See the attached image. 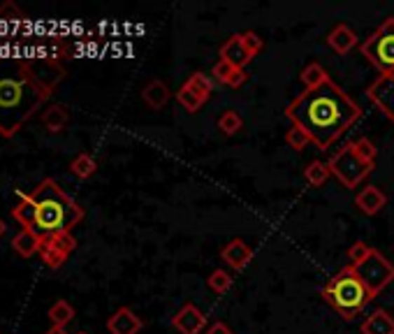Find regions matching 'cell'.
I'll return each mask as SVG.
<instances>
[{
  "mask_svg": "<svg viewBox=\"0 0 394 334\" xmlns=\"http://www.w3.org/2000/svg\"><path fill=\"white\" fill-rule=\"evenodd\" d=\"M285 116L294 128L304 131L318 149H330L362 119L360 105L334 81L299 93L285 107Z\"/></svg>",
  "mask_w": 394,
  "mask_h": 334,
  "instance_id": "6da1fadb",
  "label": "cell"
},
{
  "mask_svg": "<svg viewBox=\"0 0 394 334\" xmlns=\"http://www.w3.org/2000/svg\"><path fill=\"white\" fill-rule=\"evenodd\" d=\"M51 84L40 74L37 60H0V135L10 138L51 95Z\"/></svg>",
  "mask_w": 394,
  "mask_h": 334,
  "instance_id": "7a4b0ae2",
  "label": "cell"
},
{
  "mask_svg": "<svg viewBox=\"0 0 394 334\" xmlns=\"http://www.w3.org/2000/svg\"><path fill=\"white\" fill-rule=\"evenodd\" d=\"M17 197L19 204L12 209V218L24 230H40V234L70 232L84 218V209L60 191L54 179H44L33 193L17 191Z\"/></svg>",
  "mask_w": 394,
  "mask_h": 334,
  "instance_id": "3957f363",
  "label": "cell"
},
{
  "mask_svg": "<svg viewBox=\"0 0 394 334\" xmlns=\"http://www.w3.org/2000/svg\"><path fill=\"white\" fill-rule=\"evenodd\" d=\"M322 300L344 318V321H353L355 316H360L365 307L369 305L371 293L367 286L362 283V279L355 274L351 265H346L344 269H339L322 288Z\"/></svg>",
  "mask_w": 394,
  "mask_h": 334,
  "instance_id": "277c9868",
  "label": "cell"
},
{
  "mask_svg": "<svg viewBox=\"0 0 394 334\" xmlns=\"http://www.w3.org/2000/svg\"><path fill=\"white\" fill-rule=\"evenodd\" d=\"M362 56L381 72V77L394 74V17H388L367 37L362 44Z\"/></svg>",
  "mask_w": 394,
  "mask_h": 334,
  "instance_id": "5b68a950",
  "label": "cell"
},
{
  "mask_svg": "<svg viewBox=\"0 0 394 334\" xmlns=\"http://www.w3.org/2000/svg\"><path fill=\"white\" fill-rule=\"evenodd\" d=\"M327 165H330V172L339 179V184L344 188H351V191L355 186H360L362 181L367 179V174L376 167L367 161H362L360 154L355 151L353 142L346 144L344 149H339L327 161Z\"/></svg>",
  "mask_w": 394,
  "mask_h": 334,
  "instance_id": "8992f818",
  "label": "cell"
},
{
  "mask_svg": "<svg viewBox=\"0 0 394 334\" xmlns=\"http://www.w3.org/2000/svg\"><path fill=\"white\" fill-rule=\"evenodd\" d=\"M355 274L362 279V283L367 286V290L371 293V298H378L385 288L394 281V265L385 258L381 250H371V255L365 262L353 267Z\"/></svg>",
  "mask_w": 394,
  "mask_h": 334,
  "instance_id": "52a82bcc",
  "label": "cell"
},
{
  "mask_svg": "<svg viewBox=\"0 0 394 334\" xmlns=\"http://www.w3.org/2000/svg\"><path fill=\"white\" fill-rule=\"evenodd\" d=\"M371 105L394 123V74H383L367 88Z\"/></svg>",
  "mask_w": 394,
  "mask_h": 334,
  "instance_id": "ba28073f",
  "label": "cell"
},
{
  "mask_svg": "<svg viewBox=\"0 0 394 334\" xmlns=\"http://www.w3.org/2000/svg\"><path fill=\"white\" fill-rule=\"evenodd\" d=\"M204 325H207V318L191 302L181 307L172 318V328L181 334H200L204 330Z\"/></svg>",
  "mask_w": 394,
  "mask_h": 334,
  "instance_id": "9c48e42d",
  "label": "cell"
},
{
  "mask_svg": "<svg viewBox=\"0 0 394 334\" xmlns=\"http://www.w3.org/2000/svg\"><path fill=\"white\" fill-rule=\"evenodd\" d=\"M107 330H109V334H140L144 330V321L135 314L133 309L121 307L109 316Z\"/></svg>",
  "mask_w": 394,
  "mask_h": 334,
  "instance_id": "30bf717a",
  "label": "cell"
},
{
  "mask_svg": "<svg viewBox=\"0 0 394 334\" xmlns=\"http://www.w3.org/2000/svg\"><path fill=\"white\" fill-rule=\"evenodd\" d=\"M355 204H358V209L362 211V214L376 216L378 211L388 204V197H385V193L378 186H367L355 195Z\"/></svg>",
  "mask_w": 394,
  "mask_h": 334,
  "instance_id": "8fae6325",
  "label": "cell"
},
{
  "mask_svg": "<svg viewBox=\"0 0 394 334\" xmlns=\"http://www.w3.org/2000/svg\"><path fill=\"white\" fill-rule=\"evenodd\" d=\"M221 60H227V63L239 67V70H246V65L251 63L253 56L248 54V49L241 42V35H232L221 47Z\"/></svg>",
  "mask_w": 394,
  "mask_h": 334,
  "instance_id": "7c38bea8",
  "label": "cell"
},
{
  "mask_svg": "<svg viewBox=\"0 0 394 334\" xmlns=\"http://www.w3.org/2000/svg\"><path fill=\"white\" fill-rule=\"evenodd\" d=\"M221 255H223V260L230 265L232 269H244L248 260L253 258V248L246 244L244 239H232L230 244H227L223 250H221Z\"/></svg>",
  "mask_w": 394,
  "mask_h": 334,
  "instance_id": "4fadbf2b",
  "label": "cell"
},
{
  "mask_svg": "<svg viewBox=\"0 0 394 334\" xmlns=\"http://www.w3.org/2000/svg\"><path fill=\"white\" fill-rule=\"evenodd\" d=\"M362 334H394V316L385 309H376L367 316V321L360 325Z\"/></svg>",
  "mask_w": 394,
  "mask_h": 334,
  "instance_id": "5bb4252c",
  "label": "cell"
},
{
  "mask_svg": "<svg viewBox=\"0 0 394 334\" xmlns=\"http://www.w3.org/2000/svg\"><path fill=\"white\" fill-rule=\"evenodd\" d=\"M327 44L332 51H337L339 56H344L358 44V35H355L346 24H339L337 28H332V33L327 35Z\"/></svg>",
  "mask_w": 394,
  "mask_h": 334,
  "instance_id": "9a60e30c",
  "label": "cell"
},
{
  "mask_svg": "<svg viewBox=\"0 0 394 334\" xmlns=\"http://www.w3.org/2000/svg\"><path fill=\"white\" fill-rule=\"evenodd\" d=\"M142 98L151 109H163L170 100V88H168V84L161 79H151L147 86H144Z\"/></svg>",
  "mask_w": 394,
  "mask_h": 334,
  "instance_id": "2e32d148",
  "label": "cell"
},
{
  "mask_svg": "<svg viewBox=\"0 0 394 334\" xmlns=\"http://www.w3.org/2000/svg\"><path fill=\"white\" fill-rule=\"evenodd\" d=\"M42 248H54L58 253L70 255L72 250L77 248V239L72 237V232H54V234L42 232L40 234V250Z\"/></svg>",
  "mask_w": 394,
  "mask_h": 334,
  "instance_id": "e0dca14e",
  "label": "cell"
},
{
  "mask_svg": "<svg viewBox=\"0 0 394 334\" xmlns=\"http://www.w3.org/2000/svg\"><path fill=\"white\" fill-rule=\"evenodd\" d=\"M12 248L17 250L21 258H30L35 253H40V232L37 230H21L14 234L12 239Z\"/></svg>",
  "mask_w": 394,
  "mask_h": 334,
  "instance_id": "ac0fdd59",
  "label": "cell"
},
{
  "mask_svg": "<svg viewBox=\"0 0 394 334\" xmlns=\"http://www.w3.org/2000/svg\"><path fill=\"white\" fill-rule=\"evenodd\" d=\"M70 121V112L63 105H49L47 109L42 112V126L47 128L49 133H60Z\"/></svg>",
  "mask_w": 394,
  "mask_h": 334,
  "instance_id": "d6986e66",
  "label": "cell"
},
{
  "mask_svg": "<svg viewBox=\"0 0 394 334\" xmlns=\"http://www.w3.org/2000/svg\"><path fill=\"white\" fill-rule=\"evenodd\" d=\"M299 77H301V84H304V91L318 88V86H322L325 81H330V74L320 63H308L304 70H301Z\"/></svg>",
  "mask_w": 394,
  "mask_h": 334,
  "instance_id": "ffe728a7",
  "label": "cell"
},
{
  "mask_svg": "<svg viewBox=\"0 0 394 334\" xmlns=\"http://www.w3.org/2000/svg\"><path fill=\"white\" fill-rule=\"evenodd\" d=\"M330 165L327 163H322V161H313V163H308V167L304 170V179H306V184L308 186H313V188H320L325 186V181L330 179Z\"/></svg>",
  "mask_w": 394,
  "mask_h": 334,
  "instance_id": "44dd1931",
  "label": "cell"
},
{
  "mask_svg": "<svg viewBox=\"0 0 394 334\" xmlns=\"http://www.w3.org/2000/svg\"><path fill=\"white\" fill-rule=\"evenodd\" d=\"M49 321L54 325H60V328H67V323L74 321V307L65 300L54 302L49 309Z\"/></svg>",
  "mask_w": 394,
  "mask_h": 334,
  "instance_id": "7402d4cb",
  "label": "cell"
},
{
  "mask_svg": "<svg viewBox=\"0 0 394 334\" xmlns=\"http://www.w3.org/2000/svg\"><path fill=\"white\" fill-rule=\"evenodd\" d=\"M70 172L77 179H90L97 172V163L90 154H79L74 161L70 163Z\"/></svg>",
  "mask_w": 394,
  "mask_h": 334,
  "instance_id": "603a6c76",
  "label": "cell"
},
{
  "mask_svg": "<svg viewBox=\"0 0 394 334\" xmlns=\"http://www.w3.org/2000/svg\"><path fill=\"white\" fill-rule=\"evenodd\" d=\"M186 86L191 88L202 102H207L209 95H211V91H214V84H211V79L204 72H193L191 77H188Z\"/></svg>",
  "mask_w": 394,
  "mask_h": 334,
  "instance_id": "cb8c5ba5",
  "label": "cell"
},
{
  "mask_svg": "<svg viewBox=\"0 0 394 334\" xmlns=\"http://www.w3.org/2000/svg\"><path fill=\"white\" fill-rule=\"evenodd\" d=\"M241 126H244V121H241V116L234 109L223 112L221 119H218V131H221L223 135H227V138L237 135L241 131Z\"/></svg>",
  "mask_w": 394,
  "mask_h": 334,
  "instance_id": "d4e9b609",
  "label": "cell"
},
{
  "mask_svg": "<svg viewBox=\"0 0 394 334\" xmlns=\"http://www.w3.org/2000/svg\"><path fill=\"white\" fill-rule=\"evenodd\" d=\"M207 286L214 290L216 295H225L232 288V276L227 274L225 269H214L207 279Z\"/></svg>",
  "mask_w": 394,
  "mask_h": 334,
  "instance_id": "484cf974",
  "label": "cell"
},
{
  "mask_svg": "<svg viewBox=\"0 0 394 334\" xmlns=\"http://www.w3.org/2000/svg\"><path fill=\"white\" fill-rule=\"evenodd\" d=\"M177 102H179L181 107H184V109H186L188 114H195V112L200 109L202 105H204V102L200 100V98H197V95L193 93V91L186 86V84H184V86L179 88V93H177Z\"/></svg>",
  "mask_w": 394,
  "mask_h": 334,
  "instance_id": "4316f807",
  "label": "cell"
},
{
  "mask_svg": "<svg viewBox=\"0 0 394 334\" xmlns=\"http://www.w3.org/2000/svg\"><path fill=\"white\" fill-rule=\"evenodd\" d=\"M371 250L374 248H371L367 241H355V244L348 248V265H351V267H358V265H362L371 255Z\"/></svg>",
  "mask_w": 394,
  "mask_h": 334,
  "instance_id": "83f0119b",
  "label": "cell"
},
{
  "mask_svg": "<svg viewBox=\"0 0 394 334\" xmlns=\"http://www.w3.org/2000/svg\"><path fill=\"white\" fill-rule=\"evenodd\" d=\"M285 142H287V147H290L292 151H304L306 149V144L311 142V138L304 133V131H299V128H290L285 135Z\"/></svg>",
  "mask_w": 394,
  "mask_h": 334,
  "instance_id": "f1b7e54d",
  "label": "cell"
},
{
  "mask_svg": "<svg viewBox=\"0 0 394 334\" xmlns=\"http://www.w3.org/2000/svg\"><path fill=\"white\" fill-rule=\"evenodd\" d=\"M353 144H355V151H358V154H360L362 161H367V163H371V165H376V156H378V151H376V147H374V142L367 140V138H360V140H355Z\"/></svg>",
  "mask_w": 394,
  "mask_h": 334,
  "instance_id": "f546056e",
  "label": "cell"
},
{
  "mask_svg": "<svg viewBox=\"0 0 394 334\" xmlns=\"http://www.w3.org/2000/svg\"><path fill=\"white\" fill-rule=\"evenodd\" d=\"M241 35V42H244V47L248 49V54L253 58L262 51V37L253 33V30H246V33H239Z\"/></svg>",
  "mask_w": 394,
  "mask_h": 334,
  "instance_id": "4dcf8cb0",
  "label": "cell"
},
{
  "mask_svg": "<svg viewBox=\"0 0 394 334\" xmlns=\"http://www.w3.org/2000/svg\"><path fill=\"white\" fill-rule=\"evenodd\" d=\"M40 255H42V260H44V265H47L49 269H58V267H63L65 260H67V255L58 253V250H54V248H42V250H40Z\"/></svg>",
  "mask_w": 394,
  "mask_h": 334,
  "instance_id": "1f68e13d",
  "label": "cell"
},
{
  "mask_svg": "<svg viewBox=\"0 0 394 334\" xmlns=\"http://www.w3.org/2000/svg\"><path fill=\"white\" fill-rule=\"evenodd\" d=\"M234 70H237V67L230 65L227 60H218V63L211 67V74H214V77L221 81V84H227V81H230L232 74H234Z\"/></svg>",
  "mask_w": 394,
  "mask_h": 334,
  "instance_id": "d6a6232c",
  "label": "cell"
},
{
  "mask_svg": "<svg viewBox=\"0 0 394 334\" xmlns=\"http://www.w3.org/2000/svg\"><path fill=\"white\" fill-rule=\"evenodd\" d=\"M207 334H234V332H232L230 325H225L223 321H216L207 328Z\"/></svg>",
  "mask_w": 394,
  "mask_h": 334,
  "instance_id": "836d02e7",
  "label": "cell"
},
{
  "mask_svg": "<svg viewBox=\"0 0 394 334\" xmlns=\"http://www.w3.org/2000/svg\"><path fill=\"white\" fill-rule=\"evenodd\" d=\"M246 77H248V74H246V70H239V67H237V70H234V74H232V77H230V81H227V86L237 88V86H241V84L246 81Z\"/></svg>",
  "mask_w": 394,
  "mask_h": 334,
  "instance_id": "e575fe53",
  "label": "cell"
},
{
  "mask_svg": "<svg viewBox=\"0 0 394 334\" xmlns=\"http://www.w3.org/2000/svg\"><path fill=\"white\" fill-rule=\"evenodd\" d=\"M44 334H67V330H65V328H60V325H54V328H49Z\"/></svg>",
  "mask_w": 394,
  "mask_h": 334,
  "instance_id": "d590c367",
  "label": "cell"
},
{
  "mask_svg": "<svg viewBox=\"0 0 394 334\" xmlns=\"http://www.w3.org/2000/svg\"><path fill=\"white\" fill-rule=\"evenodd\" d=\"M5 232H7V223L0 218V237H5Z\"/></svg>",
  "mask_w": 394,
  "mask_h": 334,
  "instance_id": "8d00e7d4",
  "label": "cell"
},
{
  "mask_svg": "<svg viewBox=\"0 0 394 334\" xmlns=\"http://www.w3.org/2000/svg\"><path fill=\"white\" fill-rule=\"evenodd\" d=\"M77 334H86V332H77Z\"/></svg>",
  "mask_w": 394,
  "mask_h": 334,
  "instance_id": "74e56055",
  "label": "cell"
}]
</instances>
